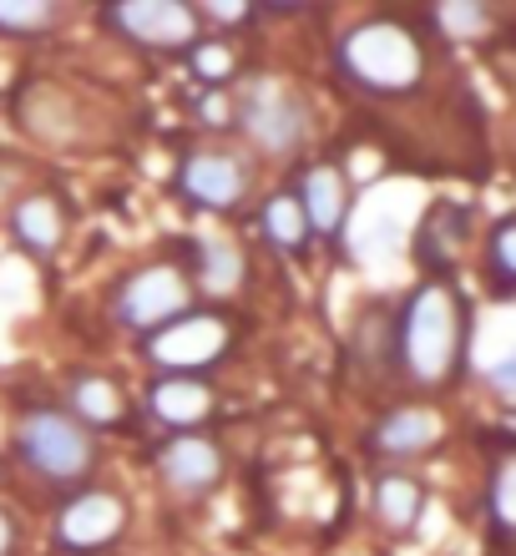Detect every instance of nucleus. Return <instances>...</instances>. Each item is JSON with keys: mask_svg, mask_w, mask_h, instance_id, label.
<instances>
[{"mask_svg": "<svg viewBox=\"0 0 516 556\" xmlns=\"http://www.w3.org/2000/svg\"><path fill=\"white\" fill-rule=\"evenodd\" d=\"M21 127H26L30 137H41V142H72L76 112L56 87L36 81V87L21 91Z\"/></svg>", "mask_w": 516, "mask_h": 556, "instance_id": "a211bd4d", "label": "nucleus"}, {"mask_svg": "<svg viewBox=\"0 0 516 556\" xmlns=\"http://www.w3.org/2000/svg\"><path fill=\"white\" fill-rule=\"evenodd\" d=\"M66 405H72V420L81 425V430H106V425L127 420V395H122V384L106 380V375H81V380H72Z\"/></svg>", "mask_w": 516, "mask_h": 556, "instance_id": "dca6fc26", "label": "nucleus"}, {"mask_svg": "<svg viewBox=\"0 0 516 556\" xmlns=\"http://www.w3.org/2000/svg\"><path fill=\"white\" fill-rule=\"evenodd\" d=\"M299 213H304V228L319 238H335L350 218V182H344L340 167L329 162H314L310 173L299 177V192H294Z\"/></svg>", "mask_w": 516, "mask_h": 556, "instance_id": "ddd939ff", "label": "nucleus"}, {"mask_svg": "<svg viewBox=\"0 0 516 556\" xmlns=\"http://www.w3.org/2000/svg\"><path fill=\"white\" fill-rule=\"evenodd\" d=\"M102 21L152 51H192L203 41V21L183 0H122V5H106Z\"/></svg>", "mask_w": 516, "mask_h": 556, "instance_id": "423d86ee", "label": "nucleus"}, {"mask_svg": "<svg viewBox=\"0 0 516 556\" xmlns=\"http://www.w3.org/2000/svg\"><path fill=\"white\" fill-rule=\"evenodd\" d=\"M203 15H213V21H249V5H228V0H213V5H203V11H198V21H203Z\"/></svg>", "mask_w": 516, "mask_h": 556, "instance_id": "a878e982", "label": "nucleus"}, {"mask_svg": "<svg viewBox=\"0 0 516 556\" xmlns=\"http://www.w3.org/2000/svg\"><path fill=\"white\" fill-rule=\"evenodd\" d=\"M203 117H213V127H223V117H228V106H223L218 97H207V102H203Z\"/></svg>", "mask_w": 516, "mask_h": 556, "instance_id": "c85d7f7f", "label": "nucleus"}, {"mask_svg": "<svg viewBox=\"0 0 516 556\" xmlns=\"http://www.w3.org/2000/svg\"><path fill=\"white\" fill-rule=\"evenodd\" d=\"M5 203H15V173L11 167H0V213H5Z\"/></svg>", "mask_w": 516, "mask_h": 556, "instance_id": "bb28decb", "label": "nucleus"}, {"mask_svg": "<svg viewBox=\"0 0 516 556\" xmlns=\"http://www.w3.org/2000/svg\"><path fill=\"white\" fill-rule=\"evenodd\" d=\"M11 546H15V527H11V516L0 511V556H11Z\"/></svg>", "mask_w": 516, "mask_h": 556, "instance_id": "cd10ccee", "label": "nucleus"}, {"mask_svg": "<svg viewBox=\"0 0 516 556\" xmlns=\"http://www.w3.org/2000/svg\"><path fill=\"white\" fill-rule=\"evenodd\" d=\"M148 410L163 425L192 435V430L213 415V390H207L203 380H188V375H163V380L148 390Z\"/></svg>", "mask_w": 516, "mask_h": 556, "instance_id": "2eb2a0df", "label": "nucleus"}, {"mask_svg": "<svg viewBox=\"0 0 516 556\" xmlns=\"http://www.w3.org/2000/svg\"><path fill=\"white\" fill-rule=\"evenodd\" d=\"M192 72L203 76L207 87H218L223 76L234 72V51H228V46H218V41H198V46H192Z\"/></svg>", "mask_w": 516, "mask_h": 556, "instance_id": "393cba45", "label": "nucleus"}, {"mask_svg": "<svg viewBox=\"0 0 516 556\" xmlns=\"http://www.w3.org/2000/svg\"><path fill=\"white\" fill-rule=\"evenodd\" d=\"M61 21L56 0H0V30L5 36H41Z\"/></svg>", "mask_w": 516, "mask_h": 556, "instance_id": "5701e85b", "label": "nucleus"}, {"mask_svg": "<svg viewBox=\"0 0 516 556\" xmlns=\"http://www.w3.org/2000/svg\"><path fill=\"white\" fill-rule=\"evenodd\" d=\"M441 435H445L441 410H430V405H400V410H390L369 430V451L390 455V460H411V455H426L430 445H441Z\"/></svg>", "mask_w": 516, "mask_h": 556, "instance_id": "4468645a", "label": "nucleus"}, {"mask_svg": "<svg viewBox=\"0 0 516 556\" xmlns=\"http://www.w3.org/2000/svg\"><path fill=\"white\" fill-rule=\"evenodd\" d=\"M127 531V506L112 491H81L56 511V546L61 552H102Z\"/></svg>", "mask_w": 516, "mask_h": 556, "instance_id": "6e6552de", "label": "nucleus"}, {"mask_svg": "<svg viewBox=\"0 0 516 556\" xmlns=\"http://www.w3.org/2000/svg\"><path fill=\"white\" fill-rule=\"evenodd\" d=\"M466 243H471V213L461 203H430L415 228V264L420 274L445 278L466 258Z\"/></svg>", "mask_w": 516, "mask_h": 556, "instance_id": "9d476101", "label": "nucleus"}, {"mask_svg": "<svg viewBox=\"0 0 516 556\" xmlns=\"http://www.w3.org/2000/svg\"><path fill=\"white\" fill-rule=\"evenodd\" d=\"M340 72L369 97H411L426 76V51L400 21H360L340 41Z\"/></svg>", "mask_w": 516, "mask_h": 556, "instance_id": "f03ea898", "label": "nucleus"}, {"mask_svg": "<svg viewBox=\"0 0 516 556\" xmlns=\"http://www.w3.org/2000/svg\"><path fill=\"white\" fill-rule=\"evenodd\" d=\"M400 369L426 390H445L466 365V304L445 278H430L405 299L395 329Z\"/></svg>", "mask_w": 516, "mask_h": 556, "instance_id": "f257e3e1", "label": "nucleus"}, {"mask_svg": "<svg viewBox=\"0 0 516 556\" xmlns=\"http://www.w3.org/2000/svg\"><path fill=\"white\" fill-rule=\"evenodd\" d=\"M430 21L445 30V41H481L491 30V11L481 0H445L430 11Z\"/></svg>", "mask_w": 516, "mask_h": 556, "instance_id": "412c9836", "label": "nucleus"}, {"mask_svg": "<svg viewBox=\"0 0 516 556\" xmlns=\"http://www.w3.org/2000/svg\"><path fill=\"white\" fill-rule=\"evenodd\" d=\"M512 481H516V460L502 455L496 470H491V521H496V531H512Z\"/></svg>", "mask_w": 516, "mask_h": 556, "instance_id": "b1692460", "label": "nucleus"}, {"mask_svg": "<svg viewBox=\"0 0 516 556\" xmlns=\"http://www.w3.org/2000/svg\"><path fill=\"white\" fill-rule=\"evenodd\" d=\"M234 344V319H223V314H183V319L163 324L158 334H148V359L158 375H188L198 380V369L218 365L223 354Z\"/></svg>", "mask_w": 516, "mask_h": 556, "instance_id": "20e7f679", "label": "nucleus"}, {"mask_svg": "<svg viewBox=\"0 0 516 556\" xmlns=\"http://www.w3.org/2000/svg\"><path fill=\"white\" fill-rule=\"evenodd\" d=\"M238 122H243V132L253 137V147H259V152H274V157L294 152V147L304 142V132H310V112H304V102H299L284 81H259V87L243 97V106H238Z\"/></svg>", "mask_w": 516, "mask_h": 556, "instance_id": "0eeeda50", "label": "nucleus"}, {"mask_svg": "<svg viewBox=\"0 0 516 556\" xmlns=\"http://www.w3.org/2000/svg\"><path fill=\"white\" fill-rule=\"evenodd\" d=\"M11 238H15V249L30 253L36 264H51L61 238H66V207H61L56 192H26V198H15Z\"/></svg>", "mask_w": 516, "mask_h": 556, "instance_id": "f8f14e48", "label": "nucleus"}, {"mask_svg": "<svg viewBox=\"0 0 516 556\" xmlns=\"http://www.w3.org/2000/svg\"><path fill=\"white\" fill-rule=\"evenodd\" d=\"M177 188H183L188 203L223 213V207H238L249 198V167L228 157V152H192L183 162V173H177Z\"/></svg>", "mask_w": 516, "mask_h": 556, "instance_id": "1a4fd4ad", "label": "nucleus"}, {"mask_svg": "<svg viewBox=\"0 0 516 556\" xmlns=\"http://www.w3.org/2000/svg\"><path fill=\"white\" fill-rule=\"evenodd\" d=\"M375 521H380L390 536H405V531L420 521L426 511V485L415 481V476H400V470H385L380 481H375Z\"/></svg>", "mask_w": 516, "mask_h": 556, "instance_id": "f3484780", "label": "nucleus"}, {"mask_svg": "<svg viewBox=\"0 0 516 556\" xmlns=\"http://www.w3.org/2000/svg\"><path fill=\"white\" fill-rule=\"evenodd\" d=\"M243 283V253L223 238L198 243V289L203 293H234Z\"/></svg>", "mask_w": 516, "mask_h": 556, "instance_id": "6ab92c4d", "label": "nucleus"}, {"mask_svg": "<svg viewBox=\"0 0 516 556\" xmlns=\"http://www.w3.org/2000/svg\"><path fill=\"white\" fill-rule=\"evenodd\" d=\"M15 451L36 476L46 481H81L97 466V440L91 430L72 420V415L56 410H30L21 420V435H15Z\"/></svg>", "mask_w": 516, "mask_h": 556, "instance_id": "7ed1b4c3", "label": "nucleus"}, {"mask_svg": "<svg viewBox=\"0 0 516 556\" xmlns=\"http://www.w3.org/2000/svg\"><path fill=\"white\" fill-rule=\"evenodd\" d=\"M264 233L279 253H299L310 243V228H304V213H299L294 192H279V198L264 203Z\"/></svg>", "mask_w": 516, "mask_h": 556, "instance_id": "aec40b11", "label": "nucleus"}, {"mask_svg": "<svg viewBox=\"0 0 516 556\" xmlns=\"http://www.w3.org/2000/svg\"><path fill=\"white\" fill-rule=\"evenodd\" d=\"M487 274H491V293L512 299L516 283V218H502L487 238Z\"/></svg>", "mask_w": 516, "mask_h": 556, "instance_id": "4be33fe9", "label": "nucleus"}, {"mask_svg": "<svg viewBox=\"0 0 516 556\" xmlns=\"http://www.w3.org/2000/svg\"><path fill=\"white\" fill-rule=\"evenodd\" d=\"M158 470H163V481L173 485V496L192 501V496H207V491L223 481V455H218V445L203 435H173L163 451H158Z\"/></svg>", "mask_w": 516, "mask_h": 556, "instance_id": "9b49d317", "label": "nucleus"}, {"mask_svg": "<svg viewBox=\"0 0 516 556\" xmlns=\"http://www.w3.org/2000/svg\"><path fill=\"white\" fill-rule=\"evenodd\" d=\"M188 308H192V283L177 264L137 268V274L117 289V299H112L117 324L133 329V334H158L163 324L183 319Z\"/></svg>", "mask_w": 516, "mask_h": 556, "instance_id": "39448f33", "label": "nucleus"}]
</instances>
